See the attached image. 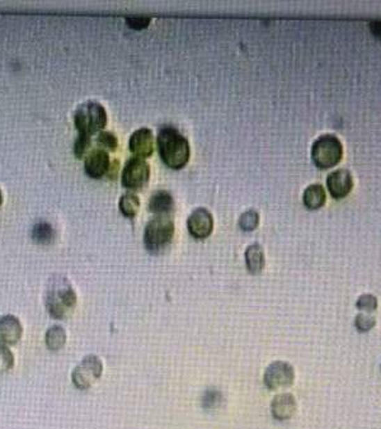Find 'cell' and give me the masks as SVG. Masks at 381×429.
<instances>
[{
  "mask_svg": "<svg viewBox=\"0 0 381 429\" xmlns=\"http://www.w3.org/2000/svg\"><path fill=\"white\" fill-rule=\"evenodd\" d=\"M173 197L167 191H156L153 193V196L150 197L147 204L149 211L156 216H168L169 212L173 211Z\"/></svg>",
  "mask_w": 381,
  "mask_h": 429,
  "instance_id": "15",
  "label": "cell"
},
{
  "mask_svg": "<svg viewBox=\"0 0 381 429\" xmlns=\"http://www.w3.org/2000/svg\"><path fill=\"white\" fill-rule=\"evenodd\" d=\"M295 370L293 364L286 361H275L268 364L264 375V384L268 390H279L293 385Z\"/></svg>",
  "mask_w": 381,
  "mask_h": 429,
  "instance_id": "7",
  "label": "cell"
},
{
  "mask_svg": "<svg viewBox=\"0 0 381 429\" xmlns=\"http://www.w3.org/2000/svg\"><path fill=\"white\" fill-rule=\"evenodd\" d=\"M343 158V145L334 135H323L311 146V159L319 169L336 167Z\"/></svg>",
  "mask_w": 381,
  "mask_h": 429,
  "instance_id": "5",
  "label": "cell"
},
{
  "mask_svg": "<svg viewBox=\"0 0 381 429\" xmlns=\"http://www.w3.org/2000/svg\"><path fill=\"white\" fill-rule=\"evenodd\" d=\"M187 227L195 239H206L213 230V218L207 209L200 207L192 212L187 220Z\"/></svg>",
  "mask_w": 381,
  "mask_h": 429,
  "instance_id": "9",
  "label": "cell"
},
{
  "mask_svg": "<svg viewBox=\"0 0 381 429\" xmlns=\"http://www.w3.org/2000/svg\"><path fill=\"white\" fill-rule=\"evenodd\" d=\"M74 124L81 135L92 136L99 133L107 124V112L102 104L86 102L81 104L74 115Z\"/></svg>",
  "mask_w": 381,
  "mask_h": 429,
  "instance_id": "4",
  "label": "cell"
},
{
  "mask_svg": "<svg viewBox=\"0 0 381 429\" xmlns=\"http://www.w3.org/2000/svg\"><path fill=\"white\" fill-rule=\"evenodd\" d=\"M150 178V168L144 159L132 158L122 170V186L127 189H140L147 186Z\"/></svg>",
  "mask_w": 381,
  "mask_h": 429,
  "instance_id": "8",
  "label": "cell"
},
{
  "mask_svg": "<svg viewBox=\"0 0 381 429\" xmlns=\"http://www.w3.org/2000/svg\"><path fill=\"white\" fill-rule=\"evenodd\" d=\"M370 31L375 37L381 38V21H375V22L370 23Z\"/></svg>",
  "mask_w": 381,
  "mask_h": 429,
  "instance_id": "29",
  "label": "cell"
},
{
  "mask_svg": "<svg viewBox=\"0 0 381 429\" xmlns=\"http://www.w3.org/2000/svg\"><path fill=\"white\" fill-rule=\"evenodd\" d=\"M152 22L150 17H131V18H126V23L129 27L133 29H147V26Z\"/></svg>",
  "mask_w": 381,
  "mask_h": 429,
  "instance_id": "28",
  "label": "cell"
},
{
  "mask_svg": "<svg viewBox=\"0 0 381 429\" xmlns=\"http://www.w3.org/2000/svg\"><path fill=\"white\" fill-rule=\"evenodd\" d=\"M44 342H46L47 348L52 352H58L60 349L64 348L66 343L65 329L60 325L49 327L46 332Z\"/></svg>",
  "mask_w": 381,
  "mask_h": 429,
  "instance_id": "18",
  "label": "cell"
},
{
  "mask_svg": "<svg viewBox=\"0 0 381 429\" xmlns=\"http://www.w3.org/2000/svg\"><path fill=\"white\" fill-rule=\"evenodd\" d=\"M129 149L133 155H136V158L140 159L152 156V154L154 152V138L152 131L147 127H143L133 132L129 141Z\"/></svg>",
  "mask_w": 381,
  "mask_h": 429,
  "instance_id": "12",
  "label": "cell"
},
{
  "mask_svg": "<svg viewBox=\"0 0 381 429\" xmlns=\"http://www.w3.org/2000/svg\"><path fill=\"white\" fill-rule=\"evenodd\" d=\"M102 372V359L95 355H88L74 369L72 381L76 389L88 390L101 378Z\"/></svg>",
  "mask_w": 381,
  "mask_h": 429,
  "instance_id": "6",
  "label": "cell"
},
{
  "mask_svg": "<svg viewBox=\"0 0 381 429\" xmlns=\"http://www.w3.org/2000/svg\"><path fill=\"white\" fill-rule=\"evenodd\" d=\"M95 143L98 149H102L104 152H115L117 149L118 140L112 132L102 131L98 133L95 138Z\"/></svg>",
  "mask_w": 381,
  "mask_h": 429,
  "instance_id": "22",
  "label": "cell"
},
{
  "mask_svg": "<svg viewBox=\"0 0 381 429\" xmlns=\"http://www.w3.org/2000/svg\"><path fill=\"white\" fill-rule=\"evenodd\" d=\"M259 225V213L256 210H248L239 218V227L243 232H253Z\"/></svg>",
  "mask_w": 381,
  "mask_h": 429,
  "instance_id": "23",
  "label": "cell"
},
{
  "mask_svg": "<svg viewBox=\"0 0 381 429\" xmlns=\"http://www.w3.org/2000/svg\"><path fill=\"white\" fill-rule=\"evenodd\" d=\"M90 141H92V138L88 135H79V138H78L75 146H74V153H75L76 158L81 159L84 155H87L89 147H90Z\"/></svg>",
  "mask_w": 381,
  "mask_h": 429,
  "instance_id": "27",
  "label": "cell"
},
{
  "mask_svg": "<svg viewBox=\"0 0 381 429\" xmlns=\"http://www.w3.org/2000/svg\"><path fill=\"white\" fill-rule=\"evenodd\" d=\"M296 409H298V403L293 394H279L273 398L271 403L272 416L279 422L291 419L296 413Z\"/></svg>",
  "mask_w": 381,
  "mask_h": 429,
  "instance_id": "13",
  "label": "cell"
},
{
  "mask_svg": "<svg viewBox=\"0 0 381 429\" xmlns=\"http://www.w3.org/2000/svg\"><path fill=\"white\" fill-rule=\"evenodd\" d=\"M327 187L330 196L336 200H342L351 193L353 188V178L347 169H337L327 177Z\"/></svg>",
  "mask_w": 381,
  "mask_h": 429,
  "instance_id": "10",
  "label": "cell"
},
{
  "mask_svg": "<svg viewBox=\"0 0 381 429\" xmlns=\"http://www.w3.org/2000/svg\"><path fill=\"white\" fill-rule=\"evenodd\" d=\"M353 324L359 333H367L371 329H374L375 325H376V321H375L374 316H371L368 314H357Z\"/></svg>",
  "mask_w": 381,
  "mask_h": 429,
  "instance_id": "25",
  "label": "cell"
},
{
  "mask_svg": "<svg viewBox=\"0 0 381 429\" xmlns=\"http://www.w3.org/2000/svg\"><path fill=\"white\" fill-rule=\"evenodd\" d=\"M245 264L247 269L252 275H259L264 268L266 259H264V248L259 244H252L245 250Z\"/></svg>",
  "mask_w": 381,
  "mask_h": 429,
  "instance_id": "16",
  "label": "cell"
},
{
  "mask_svg": "<svg viewBox=\"0 0 381 429\" xmlns=\"http://www.w3.org/2000/svg\"><path fill=\"white\" fill-rule=\"evenodd\" d=\"M158 150L161 161L170 169H182L190 161L188 140L170 126H165L159 131Z\"/></svg>",
  "mask_w": 381,
  "mask_h": 429,
  "instance_id": "2",
  "label": "cell"
},
{
  "mask_svg": "<svg viewBox=\"0 0 381 429\" xmlns=\"http://www.w3.org/2000/svg\"><path fill=\"white\" fill-rule=\"evenodd\" d=\"M15 366V356L7 346L0 344V375L10 371Z\"/></svg>",
  "mask_w": 381,
  "mask_h": 429,
  "instance_id": "26",
  "label": "cell"
},
{
  "mask_svg": "<svg viewBox=\"0 0 381 429\" xmlns=\"http://www.w3.org/2000/svg\"><path fill=\"white\" fill-rule=\"evenodd\" d=\"M76 293L65 277H52L44 292V305L50 316L56 321H63L72 316L76 307Z\"/></svg>",
  "mask_w": 381,
  "mask_h": 429,
  "instance_id": "1",
  "label": "cell"
},
{
  "mask_svg": "<svg viewBox=\"0 0 381 429\" xmlns=\"http://www.w3.org/2000/svg\"><path fill=\"white\" fill-rule=\"evenodd\" d=\"M23 327L15 315H4L0 318V344L15 346L21 341Z\"/></svg>",
  "mask_w": 381,
  "mask_h": 429,
  "instance_id": "14",
  "label": "cell"
},
{
  "mask_svg": "<svg viewBox=\"0 0 381 429\" xmlns=\"http://www.w3.org/2000/svg\"><path fill=\"white\" fill-rule=\"evenodd\" d=\"M111 159L107 152L102 149H95L90 153L87 154L84 169L86 173L95 179L102 178L103 175L110 172Z\"/></svg>",
  "mask_w": 381,
  "mask_h": 429,
  "instance_id": "11",
  "label": "cell"
},
{
  "mask_svg": "<svg viewBox=\"0 0 381 429\" xmlns=\"http://www.w3.org/2000/svg\"><path fill=\"white\" fill-rule=\"evenodd\" d=\"M224 403V395L216 387H209L201 396V405L206 410H215Z\"/></svg>",
  "mask_w": 381,
  "mask_h": 429,
  "instance_id": "21",
  "label": "cell"
},
{
  "mask_svg": "<svg viewBox=\"0 0 381 429\" xmlns=\"http://www.w3.org/2000/svg\"><path fill=\"white\" fill-rule=\"evenodd\" d=\"M175 222L168 216H156L147 222L144 232V244L152 254H161L172 244L175 236Z\"/></svg>",
  "mask_w": 381,
  "mask_h": 429,
  "instance_id": "3",
  "label": "cell"
},
{
  "mask_svg": "<svg viewBox=\"0 0 381 429\" xmlns=\"http://www.w3.org/2000/svg\"><path fill=\"white\" fill-rule=\"evenodd\" d=\"M378 305H379L378 298L371 293H364L356 301V307L364 313H374L378 309Z\"/></svg>",
  "mask_w": 381,
  "mask_h": 429,
  "instance_id": "24",
  "label": "cell"
},
{
  "mask_svg": "<svg viewBox=\"0 0 381 429\" xmlns=\"http://www.w3.org/2000/svg\"><path fill=\"white\" fill-rule=\"evenodd\" d=\"M325 191L323 188L322 184H311L309 186L308 188L304 191V195H302V202L304 206L308 209V210H319L321 207L325 204Z\"/></svg>",
  "mask_w": 381,
  "mask_h": 429,
  "instance_id": "17",
  "label": "cell"
},
{
  "mask_svg": "<svg viewBox=\"0 0 381 429\" xmlns=\"http://www.w3.org/2000/svg\"><path fill=\"white\" fill-rule=\"evenodd\" d=\"M32 239L36 241L37 244H51L55 239V230L49 222L40 221L32 229Z\"/></svg>",
  "mask_w": 381,
  "mask_h": 429,
  "instance_id": "19",
  "label": "cell"
},
{
  "mask_svg": "<svg viewBox=\"0 0 381 429\" xmlns=\"http://www.w3.org/2000/svg\"><path fill=\"white\" fill-rule=\"evenodd\" d=\"M120 211L125 216V218H132L136 216V213L139 212L140 200L139 197L133 193H126L121 197L120 200Z\"/></svg>",
  "mask_w": 381,
  "mask_h": 429,
  "instance_id": "20",
  "label": "cell"
},
{
  "mask_svg": "<svg viewBox=\"0 0 381 429\" xmlns=\"http://www.w3.org/2000/svg\"><path fill=\"white\" fill-rule=\"evenodd\" d=\"M3 204V193H1V189H0V206Z\"/></svg>",
  "mask_w": 381,
  "mask_h": 429,
  "instance_id": "30",
  "label": "cell"
}]
</instances>
